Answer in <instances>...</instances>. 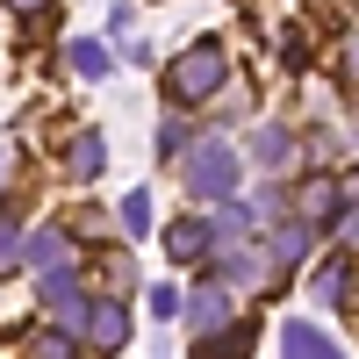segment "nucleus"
Returning <instances> with one entry per match:
<instances>
[{"instance_id":"nucleus-1","label":"nucleus","mask_w":359,"mask_h":359,"mask_svg":"<svg viewBox=\"0 0 359 359\" xmlns=\"http://www.w3.org/2000/svg\"><path fill=\"white\" fill-rule=\"evenodd\" d=\"M237 165H245V158H237V144H230V137H201L194 151L180 158V180H187V194H194V201H223V194L237 187Z\"/></svg>"},{"instance_id":"nucleus-2","label":"nucleus","mask_w":359,"mask_h":359,"mask_svg":"<svg viewBox=\"0 0 359 359\" xmlns=\"http://www.w3.org/2000/svg\"><path fill=\"white\" fill-rule=\"evenodd\" d=\"M223 79H230V57L223 43H194V50H180L172 57V101H208V94H223Z\"/></svg>"},{"instance_id":"nucleus-3","label":"nucleus","mask_w":359,"mask_h":359,"mask_svg":"<svg viewBox=\"0 0 359 359\" xmlns=\"http://www.w3.org/2000/svg\"><path fill=\"white\" fill-rule=\"evenodd\" d=\"M216 287H245V294H259V287H273V252L266 245H223L216 252Z\"/></svg>"},{"instance_id":"nucleus-4","label":"nucleus","mask_w":359,"mask_h":359,"mask_svg":"<svg viewBox=\"0 0 359 359\" xmlns=\"http://www.w3.org/2000/svg\"><path fill=\"white\" fill-rule=\"evenodd\" d=\"M180 316H187V331L194 338H216V331H230V287H216V280H201L187 302H180Z\"/></svg>"},{"instance_id":"nucleus-5","label":"nucleus","mask_w":359,"mask_h":359,"mask_svg":"<svg viewBox=\"0 0 359 359\" xmlns=\"http://www.w3.org/2000/svg\"><path fill=\"white\" fill-rule=\"evenodd\" d=\"M79 338L94 345V352H123V345H130V302H86Z\"/></svg>"},{"instance_id":"nucleus-6","label":"nucleus","mask_w":359,"mask_h":359,"mask_svg":"<svg viewBox=\"0 0 359 359\" xmlns=\"http://www.w3.org/2000/svg\"><path fill=\"white\" fill-rule=\"evenodd\" d=\"M280 359H345L331 338L316 331V323H302V316H287L280 323Z\"/></svg>"},{"instance_id":"nucleus-7","label":"nucleus","mask_w":359,"mask_h":359,"mask_svg":"<svg viewBox=\"0 0 359 359\" xmlns=\"http://www.w3.org/2000/svg\"><path fill=\"white\" fill-rule=\"evenodd\" d=\"M65 259H72L65 230H29L22 237V266H29V273H50V266H65Z\"/></svg>"},{"instance_id":"nucleus-8","label":"nucleus","mask_w":359,"mask_h":359,"mask_svg":"<svg viewBox=\"0 0 359 359\" xmlns=\"http://www.w3.org/2000/svg\"><path fill=\"white\" fill-rule=\"evenodd\" d=\"M101 165H108V144H101V130H79V137L65 144V172H72V180H94Z\"/></svg>"},{"instance_id":"nucleus-9","label":"nucleus","mask_w":359,"mask_h":359,"mask_svg":"<svg viewBox=\"0 0 359 359\" xmlns=\"http://www.w3.org/2000/svg\"><path fill=\"white\" fill-rule=\"evenodd\" d=\"M165 245H172L180 266H194V259H216V230H208V223H172Z\"/></svg>"},{"instance_id":"nucleus-10","label":"nucleus","mask_w":359,"mask_h":359,"mask_svg":"<svg viewBox=\"0 0 359 359\" xmlns=\"http://www.w3.org/2000/svg\"><path fill=\"white\" fill-rule=\"evenodd\" d=\"M252 151H259V165H294V130H280V123H266L259 137H252Z\"/></svg>"},{"instance_id":"nucleus-11","label":"nucleus","mask_w":359,"mask_h":359,"mask_svg":"<svg viewBox=\"0 0 359 359\" xmlns=\"http://www.w3.org/2000/svg\"><path fill=\"white\" fill-rule=\"evenodd\" d=\"M302 208H309V230H316V223H331L338 208H345V194H338V180H309V187H302Z\"/></svg>"},{"instance_id":"nucleus-12","label":"nucleus","mask_w":359,"mask_h":359,"mask_svg":"<svg viewBox=\"0 0 359 359\" xmlns=\"http://www.w3.org/2000/svg\"><path fill=\"white\" fill-rule=\"evenodd\" d=\"M65 65H72L79 79H108V43H94V36H79V43L65 50Z\"/></svg>"},{"instance_id":"nucleus-13","label":"nucleus","mask_w":359,"mask_h":359,"mask_svg":"<svg viewBox=\"0 0 359 359\" xmlns=\"http://www.w3.org/2000/svg\"><path fill=\"white\" fill-rule=\"evenodd\" d=\"M309 245H316V230H309V223H280V237H273V245H266V252L294 266V259H309Z\"/></svg>"},{"instance_id":"nucleus-14","label":"nucleus","mask_w":359,"mask_h":359,"mask_svg":"<svg viewBox=\"0 0 359 359\" xmlns=\"http://www.w3.org/2000/svg\"><path fill=\"white\" fill-rule=\"evenodd\" d=\"M22 266V237H15V201H0V273Z\"/></svg>"},{"instance_id":"nucleus-15","label":"nucleus","mask_w":359,"mask_h":359,"mask_svg":"<svg viewBox=\"0 0 359 359\" xmlns=\"http://www.w3.org/2000/svg\"><path fill=\"white\" fill-rule=\"evenodd\" d=\"M123 230H130V237L151 230V194H144V187H130V194H123Z\"/></svg>"},{"instance_id":"nucleus-16","label":"nucleus","mask_w":359,"mask_h":359,"mask_svg":"<svg viewBox=\"0 0 359 359\" xmlns=\"http://www.w3.org/2000/svg\"><path fill=\"white\" fill-rule=\"evenodd\" d=\"M245 345H252V338H245V331L230 323V331H216V338H208V345H201L194 359H245Z\"/></svg>"},{"instance_id":"nucleus-17","label":"nucleus","mask_w":359,"mask_h":359,"mask_svg":"<svg viewBox=\"0 0 359 359\" xmlns=\"http://www.w3.org/2000/svg\"><path fill=\"white\" fill-rule=\"evenodd\" d=\"M29 359H79V338H65V331H43V338H29Z\"/></svg>"},{"instance_id":"nucleus-18","label":"nucleus","mask_w":359,"mask_h":359,"mask_svg":"<svg viewBox=\"0 0 359 359\" xmlns=\"http://www.w3.org/2000/svg\"><path fill=\"white\" fill-rule=\"evenodd\" d=\"M180 144H187V123L165 115V123H158V158H180Z\"/></svg>"},{"instance_id":"nucleus-19","label":"nucleus","mask_w":359,"mask_h":359,"mask_svg":"<svg viewBox=\"0 0 359 359\" xmlns=\"http://www.w3.org/2000/svg\"><path fill=\"white\" fill-rule=\"evenodd\" d=\"M316 294H323V302H338V294H345V266H331V273L316 280Z\"/></svg>"},{"instance_id":"nucleus-20","label":"nucleus","mask_w":359,"mask_h":359,"mask_svg":"<svg viewBox=\"0 0 359 359\" xmlns=\"http://www.w3.org/2000/svg\"><path fill=\"white\" fill-rule=\"evenodd\" d=\"M151 309L158 316H180V287H151Z\"/></svg>"},{"instance_id":"nucleus-21","label":"nucleus","mask_w":359,"mask_h":359,"mask_svg":"<svg viewBox=\"0 0 359 359\" xmlns=\"http://www.w3.org/2000/svg\"><path fill=\"white\" fill-rule=\"evenodd\" d=\"M345 79H352V86H359V36H352V43H345Z\"/></svg>"},{"instance_id":"nucleus-22","label":"nucleus","mask_w":359,"mask_h":359,"mask_svg":"<svg viewBox=\"0 0 359 359\" xmlns=\"http://www.w3.org/2000/svg\"><path fill=\"white\" fill-rule=\"evenodd\" d=\"M345 245L359 252V208H345Z\"/></svg>"},{"instance_id":"nucleus-23","label":"nucleus","mask_w":359,"mask_h":359,"mask_svg":"<svg viewBox=\"0 0 359 359\" xmlns=\"http://www.w3.org/2000/svg\"><path fill=\"white\" fill-rule=\"evenodd\" d=\"M8 8H15V15H43L50 0H8Z\"/></svg>"}]
</instances>
